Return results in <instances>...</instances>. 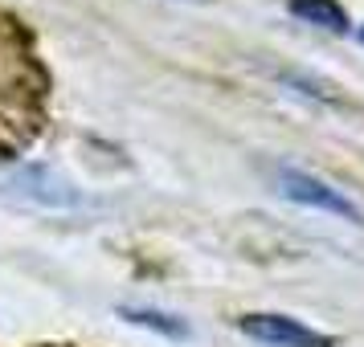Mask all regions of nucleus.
<instances>
[{
  "label": "nucleus",
  "instance_id": "nucleus-1",
  "mask_svg": "<svg viewBox=\"0 0 364 347\" xmlns=\"http://www.w3.org/2000/svg\"><path fill=\"white\" fill-rule=\"evenodd\" d=\"M279 197L299 204V209H315V213H328L336 221H348V225H364L360 204L352 197H344L336 184H328L323 176H315L307 167H279Z\"/></svg>",
  "mask_w": 364,
  "mask_h": 347
},
{
  "label": "nucleus",
  "instance_id": "nucleus-2",
  "mask_svg": "<svg viewBox=\"0 0 364 347\" xmlns=\"http://www.w3.org/2000/svg\"><path fill=\"white\" fill-rule=\"evenodd\" d=\"M0 192L9 200L33 204V209H82L86 204V197L66 180V176H58L53 167H41V164L17 167L9 180L0 184Z\"/></svg>",
  "mask_w": 364,
  "mask_h": 347
},
{
  "label": "nucleus",
  "instance_id": "nucleus-3",
  "mask_svg": "<svg viewBox=\"0 0 364 347\" xmlns=\"http://www.w3.org/2000/svg\"><path fill=\"white\" fill-rule=\"evenodd\" d=\"M237 331L262 347H336V335L315 331L311 323L282 311H250L237 319Z\"/></svg>",
  "mask_w": 364,
  "mask_h": 347
},
{
  "label": "nucleus",
  "instance_id": "nucleus-4",
  "mask_svg": "<svg viewBox=\"0 0 364 347\" xmlns=\"http://www.w3.org/2000/svg\"><path fill=\"white\" fill-rule=\"evenodd\" d=\"M282 4L299 25H311L319 33H336V37L352 33V17H348V9L340 0H282Z\"/></svg>",
  "mask_w": 364,
  "mask_h": 347
},
{
  "label": "nucleus",
  "instance_id": "nucleus-5",
  "mask_svg": "<svg viewBox=\"0 0 364 347\" xmlns=\"http://www.w3.org/2000/svg\"><path fill=\"white\" fill-rule=\"evenodd\" d=\"M119 319H127L132 327H148L164 339H188V323L176 319V314L151 311V307H119Z\"/></svg>",
  "mask_w": 364,
  "mask_h": 347
},
{
  "label": "nucleus",
  "instance_id": "nucleus-6",
  "mask_svg": "<svg viewBox=\"0 0 364 347\" xmlns=\"http://www.w3.org/2000/svg\"><path fill=\"white\" fill-rule=\"evenodd\" d=\"M356 41H360V45H364V25H360V29H356Z\"/></svg>",
  "mask_w": 364,
  "mask_h": 347
}]
</instances>
